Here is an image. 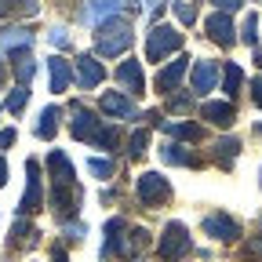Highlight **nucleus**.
Instances as JSON below:
<instances>
[{
	"label": "nucleus",
	"mask_w": 262,
	"mask_h": 262,
	"mask_svg": "<svg viewBox=\"0 0 262 262\" xmlns=\"http://www.w3.org/2000/svg\"><path fill=\"white\" fill-rule=\"evenodd\" d=\"M48 171H51L55 186H77V171H73V160L66 157L62 149H51V153H48Z\"/></svg>",
	"instance_id": "obj_15"
},
{
	"label": "nucleus",
	"mask_w": 262,
	"mask_h": 262,
	"mask_svg": "<svg viewBox=\"0 0 262 262\" xmlns=\"http://www.w3.org/2000/svg\"><path fill=\"white\" fill-rule=\"evenodd\" d=\"M211 4H215L219 11H233V8H241V0H211Z\"/></svg>",
	"instance_id": "obj_41"
},
{
	"label": "nucleus",
	"mask_w": 262,
	"mask_h": 262,
	"mask_svg": "<svg viewBox=\"0 0 262 262\" xmlns=\"http://www.w3.org/2000/svg\"><path fill=\"white\" fill-rule=\"evenodd\" d=\"M146 244H149V233H146V229H127L120 258H124V262H139V255H142V248H146Z\"/></svg>",
	"instance_id": "obj_21"
},
{
	"label": "nucleus",
	"mask_w": 262,
	"mask_h": 262,
	"mask_svg": "<svg viewBox=\"0 0 262 262\" xmlns=\"http://www.w3.org/2000/svg\"><path fill=\"white\" fill-rule=\"evenodd\" d=\"M124 4V0H88V22H106L110 15H117V8Z\"/></svg>",
	"instance_id": "obj_24"
},
{
	"label": "nucleus",
	"mask_w": 262,
	"mask_h": 262,
	"mask_svg": "<svg viewBox=\"0 0 262 262\" xmlns=\"http://www.w3.org/2000/svg\"><path fill=\"white\" fill-rule=\"evenodd\" d=\"M142 4H146V8H149V11H157V8H160V4H164V0H142Z\"/></svg>",
	"instance_id": "obj_45"
},
{
	"label": "nucleus",
	"mask_w": 262,
	"mask_h": 262,
	"mask_svg": "<svg viewBox=\"0 0 262 262\" xmlns=\"http://www.w3.org/2000/svg\"><path fill=\"white\" fill-rule=\"evenodd\" d=\"M117 84H120L127 95H142V91H146L142 62H139V58H124V62L117 66Z\"/></svg>",
	"instance_id": "obj_10"
},
{
	"label": "nucleus",
	"mask_w": 262,
	"mask_h": 262,
	"mask_svg": "<svg viewBox=\"0 0 262 262\" xmlns=\"http://www.w3.org/2000/svg\"><path fill=\"white\" fill-rule=\"evenodd\" d=\"M51 262H70V258H66V251H62V244L51 248Z\"/></svg>",
	"instance_id": "obj_42"
},
{
	"label": "nucleus",
	"mask_w": 262,
	"mask_h": 262,
	"mask_svg": "<svg viewBox=\"0 0 262 262\" xmlns=\"http://www.w3.org/2000/svg\"><path fill=\"white\" fill-rule=\"evenodd\" d=\"M179 48H182V33L175 26H153L149 29V37H146V58L149 62H164Z\"/></svg>",
	"instance_id": "obj_3"
},
{
	"label": "nucleus",
	"mask_w": 262,
	"mask_h": 262,
	"mask_svg": "<svg viewBox=\"0 0 262 262\" xmlns=\"http://www.w3.org/2000/svg\"><path fill=\"white\" fill-rule=\"evenodd\" d=\"M117 139H120V131H117V127H102V131H98V135L91 139V146H98V149H113Z\"/></svg>",
	"instance_id": "obj_33"
},
{
	"label": "nucleus",
	"mask_w": 262,
	"mask_h": 262,
	"mask_svg": "<svg viewBox=\"0 0 262 262\" xmlns=\"http://www.w3.org/2000/svg\"><path fill=\"white\" fill-rule=\"evenodd\" d=\"M160 157L168 160V164H179V168H201V157L189 153L182 142H164L160 146Z\"/></svg>",
	"instance_id": "obj_18"
},
{
	"label": "nucleus",
	"mask_w": 262,
	"mask_h": 262,
	"mask_svg": "<svg viewBox=\"0 0 262 262\" xmlns=\"http://www.w3.org/2000/svg\"><path fill=\"white\" fill-rule=\"evenodd\" d=\"M175 18L182 26H193L196 22V8H193V0H175Z\"/></svg>",
	"instance_id": "obj_32"
},
{
	"label": "nucleus",
	"mask_w": 262,
	"mask_h": 262,
	"mask_svg": "<svg viewBox=\"0 0 262 262\" xmlns=\"http://www.w3.org/2000/svg\"><path fill=\"white\" fill-rule=\"evenodd\" d=\"M80 186H55L51 189V208L58 211V219H73L80 208Z\"/></svg>",
	"instance_id": "obj_11"
},
{
	"label": "nucleus",
	"mask_w": 262,
	"mask_h": 262,
	"mask_svg": "<svg viewBox=\"0 0 262 262\" xmlns=\"http://www.w3.org/2000/svg\"><path fill=\"white\" fill-rule=\"evenodd\" d=\"M98 106H102L106 117H135V102H131L127 95H120V91H106Z\"/></svg>",
	"instance_id": "obj_19"
},
{
	"label": "nucleus",
	"mask_w": 262,
	"mask_h": 262,
	"mask_svg": "<svg viewBox=\"0 0 262 262\" xmlns=\"http://www.w3.org/2000/svg\"><path fill=\"white\" fill-rule=\"evenodd\" d=\"M4 186H8V160L0 157V189H4Z\"/></svg>",
	"instance_id": "obj_43"
},
{
	"label": "nucleus",
	"mask_w": 262,
	"mask_h": 262,
	"mask_svg": "<svg viewBox=\"0 0 262 262\" xmlns=\"http://www.w3.org/2000/svg\"><path fill=\"white\" fill-rule=\"evenodd\" d=\"M37 237H40L37 229H33L29 222H22V219H18V222H15V229H11V248H22V244H37Z\"/></svg>",
	"instance_id": "obj_28"
},
{
	"label": "nucleus",
	"mask_w": 262,
	"mask_h": 262,
	"mask_svg": "<svg viewBox=\"0 0 262 262\" xmlns=\"http://www.w3.org/2000/svg\"><path fill=\"white\" fill-rule=\"evenodd\" d=\"M258 4H262V0H258Z\"/></svg>",
	"instance_id": "obj_47"
},
{
	"label": "nucleus",
	"mask_w": 262,
	"mask_h": 262,
	"mask_svg": "<svg viewBox=\"0 0 262 262\" xmlns=\"http://www.w3.org/2000/svg\"><path fill=\"white\" fill-rule=\"evenodd\" d=\"M33 131H37V139L51 142V139H55V131H58V110L48 106V110L40 113V120H37V127H33Z\"/></svg>",
	"instance_id": "obj_26"
},
{
	"label": "nucleus",
	"mask_w": 262,
	"mask_h": 262,
	"mask_svg": "<svg viewBox=\"0 0 262 262\" xmlns=\"http://www.w3.org/2000/svg\"><path fill=\"white\" fill-rule=\"evenodd\" d=\"M160 127H164V131H168V135H171V139H182V142H196V139H201V135H204V131H201V127H196V124H189V120H164Z\"/></svg>",
	"instance_id": "obj_23"
},
{
	"label": "nucleus",
	"mask_w": 262,
	"mask_h": 262,
	"mask_svg": "<svg viewBox=\"0 0 262 262\" xmlns=\"http://www.w3.org/2000/svg\"><path fill=\"white\" fill-rule=\"evenodd\" d=\"M241 84H244V70H241L237 62H226V66H222V91L233 98V95L241 91Z\"/></svg>",
	"instance_id": "obj_25"
},
{
	"label": "nucleus",
	"mask_w": 262,
	"mask_h": 262,
	"mask_svg": "<svg viewBox=\"0 0 262 262\" xmlns=\"http://www.w3.org/2000/svg\"><path fill=\"white\" fill-rule=\"evenodd\" d=\"M70 131H73V139L91 142L98 131H102V120H98L91 110H84V106H73V124H70Z\"/></svg>",
	"instance_id": "obj_12"
},
{
	"label": "nucleus",
	"mask_w": 262,
	"mask_h": 262,
	"mask_svg": "<svg viewBox=\"0 0 262 262\" xmlns=\"http://www.w3.org/2000/svg\"><path fill=\"white\" fill-rule=\"evenodd\" d=\"M204 233L208 237H215V241H226V244H233L237 237H241V222L233 219V215H226V211H211V215H204Z\"/></svg>",
	"instance_id": "obj_7"
},
{
	"label": "nucleus",
	"mask_w": 262,
	"mask_h": 262,
	"mask_svg": "<svg viewBox=\"0 0 262 262\" xmlns=\"http://www.w3.org/2000/svg\"><path fill=\"white\" fill-rule=\"evenodd\" d=\"M66 237H70V241H84V222H70V226H66Z\"/></svg>",
	"instance_id": "obj_37"
},
{
	"label": "nucleus",
	"mask_w": 262,
	"mask_h": 262,
	"mask_svg": "<svg viewBox=\"0 0 262 262\" xmlns=\"http://www.w3.org/2000/svg\"><path fill=\"white\" fill-rule=\"evenodd\" d=\"M189 102H193L189 95H175V98H171V110H189Z\"/></svg>",
	"instance_id": "obj_40"
},
{
	"label": "nucleus",
	"mask_w": 262,
	"mask_h": 262,
	"mask_svg": "<svg viewBox=\"0 0 262 262\" xmlns=\"http://www.w3.org/2000/svg\"><path fill=\"white\" fill-rule=\"evenodd\" d=\"M201 117L208 124H215V127H233L237 110H233V102H226V98H211V102L201 106Z\"/></svg>",
	"instance_id": "obj_13"
},
{
	"label": "nucleus",
	"mask_w": 262,
	"mask_h": 262,
	"mask_svg": "<svg viewBox=\"0 0 262 262\" xmlns=\"http://www.w3.org/2000/svg\"><path fill=\"white\" fill-rule=\"evenodd\" d=\"M48 40H51V44H55V48H70V33H66V29H62V26H55V29H51V33H48Z\"/></svg>",
	"instance_id": "obj_36"
},
{
	"label": "nucleus",
	"mask_w": 262,
	"mask_h": 262,
	"mask_svg": "<svg viewBox=\"0 0 262 262\" xmlns=\"http://www.w3.org/2000/svg\"><path fill=\"white\" fill-rule=\"evenodd\" d=\"M15 142V127H4V131H0V149H8Z\"/></svg>",
	"instance_id": "obj_39"
},
{
	"label": "nucleus",
	"mask_w": 262,
	"mask_h": 262,
	"mask_svg": "<svg viewBox=\"0 0 262 262\" xmlns=\"http://www.w3.org/2000/svg\"><path fill=\"white\" fill-rule=\"evenodd\" d=\"M241 157V139H233V135H226V139H219L215 146H211V160L219 164L222 171H229L233 168V160Z\"/></svg>",
	"instance_id": "obj_17"
},
{
	"label": "nucleus",
	"mask_w": 262,
	"mask_h": 262,
	"mask_svg": "<svg viewBox=\"0 0 262 262\" xmlns=\"http://www.w3.org/2000/svg\"><path fill=\"white\" fill-rule=\"evenodd\" d=\"M37 15V0H0V15Z\"/></svg>",
	"instance_id": "obj_29"
},
{
	"label": "nucleus",
	"mask_w": 262,
	"mask_h": 262,
	"mask_svg": "<svg viewBox=\"0 0 262 262\" xmlns=\"http://www.w3.org/2000/svg\"><path fill=\"white\" fill-rule=\"evenodd\" d=\"M219 80H222V66H219V62H211V58L193 62V70H189V88H193V95H208V91H215Z\"/></svg>",
	"instance_id": "obj_6"
},
{
	"label": "nucleus",
	"mask_w": 262,
	"mask_h": 262,
	"mask_svg": "<svg viewBox=\"0 0 262 262\" xmlns=\"http://www.w3.org/2000/svg\"><path fill=\"white\" fill-rule=\"evenodd\" d=\"M241 40H244V44H251V48L258 44V15H248V18H244V33H241Z\"/></svg>",
	"instance_id": "obj_35"
},
{
	"label": "nucleus",
	"mask_w": 262,
	"mask_h": 262,
	"mask_svg": "<svg viewBox=\"0 0 262 262\" xmlns=\"http://www.w3.org/2000/svg\"><path fill=\"white\" fill-rule=\"evenodd\" d=\"M33 33L29 29H4L0 33V51H29Z\"/></svg>",
	"instance_id": "obj_22"
},
{
	"label": "nucleus",
	"mask_w": 262,
	"mask_h": 262,
	"mask_svg": "<svg viewBox=\"0 0 262 262\" xmlns=\"http://www.w3.org/2000/svg\"><path fill=\"white\" fill-rule=\"evenodd\" d=\"M48 84H51L55 95H62L66 88L73 84V66L66 62L62 55H51V58H48Z\"/></svg>",
	"instance_id": "obj_16"
},
{
	"label": "nucleus",
	"mask_w": 262,
	"mask_h": 262,
	"mask_svg": "<svg viewBox=\"0 0 262 262\" xmlns=\"http://www.w3.org/2000/svg\"><path fill=\"white\" fill-rule=\"evenodd\" d=\"M88 171H91L95 179H110V175H113V160H106V157H91V160H88Z\"/></svg>",
	"instance_id": "obj_31"
},
{
	"label": "nucleus",
	"mask_w": 262,
	"mask_h": 262,
	"mask_svg": "<svg viewBox=\"0 0 262 262\" xmlns=\"http://www.w3.org/2000/svg\"><path fill=\"white\" fill-rule=\"evenodd\" d=\"M4 80H8V66H4V58H0V88H4Z\"/></svg>",
	"instance_id": "obj_44"
},
{
	"label": "nucleus",
	"mask_w": 262,
	"mask_h": 262,
	"mask_svg": "<svg viewBox=\"0 0 262 262\" xmlns=\"http://www.w3.org/2000/svg\"><path fill=\"white\" fill-rule=\"evenodd\" d=\"M204 29H208V37H211L219 48H233V44H237V26H233V18H229V11L208 15Z\"/></svg>",
	"instance_id": "obj_8"
},
{
	"label": "nucleus",
	"mask_w": 262,
	"mask_h": 262,
	"mask_svg": "<svg viewBox=\"0 0 262 262\" xmlns=\"http://www.w3.org/2000/svg\"><path fill=\"white\" fill-rule=\"evenodd\" d=\"M131 40H135V29H131V18L124 15H110L106 22H98V33H95V51L98 55H124L131 48Z\"/></svg>",
	"instance_id": "obj_1"
},
{
	"label": "nucleus",
	"mask_w": 262,
	"mask_h": 262,
	"mask_svg": "<svg viewBox=\"0 0 262 262\" xmlns=\"http://www.w3.org/2000/svg\"><path fill=\"white\" fill-rule=\"evenodd\" d=\"M255 135H258V139H262V120H258V124H255Z\"/></svg>",
	"instance_id": "obj_46"
},
{
	"label": "nucleus",
	"mask_w": 262,
	"mask_h": 262,
	"mask_svg": "<svg viewBox=\"0 0 262 262\" xmlns=\"http://www.w3.org/2000/svg\"><path fill=\"white\" fill-rule=\"evenodd\" d=\"M149 146V131H135V135L127 139V157H142Z\"/></svg>",
	"instance_id": "obj_34"
},
{
	"label": "nucleus",
	"mask_w": 262,
	"mask_h": 262,
	"mask_svg": "<svg viewBox=\"0 0 262 262\" xmlns=\"http://www.w3.org/2000/svg\"><path fill=\"white\" fill-rule=\"evenodd\" d=\"M120 233H127V222H124V219H110V222H106L102 258H113V255H120V251H124V237H120Z\"/></svg>",
	"instance_id": "obj_20"
},
{
	"label": "nucleus",
	"mask_w": 262,
	"mask_h": 262,
	"mask_svg": "<svg viewBox=\"0 0 262 262\" xmlns=\"http://www.w3.org/2000/svg\"><path fill=\"white\" fill-rule=\"evenodd\" d=\"M26 102H29V88H26V84H18V88L8 95V113H22V110H26Z\"/></svg>",
	"instance_id": "obj_30"
},
{
	"label": "nucleus",
	"mask_w": 262,
	"mask_h": 262,
	"mask_svg": "<svg viewBox=\"0 0 262 262\" xmlns=\"http://www.w3.org/2000/svg\"><path fill=\"white\" fill-rule=\"evenodd\" d=\"M135 193H139V201L146 208H160V204L171 201V182L164 179L160 171H142L139 182H135Z\"/></svg>",
	"instance_id": "obj_4"
},
{
	"label": "nucleus",
	"mask_w": 262,
	"mask_h": 262,
	"mask_svg": "<svg viewBox=\"0 0 262 262\" xmlns=\"http://www.w3.org/2000/svg\"><path fill=\"white\" fill-rule=\"evenodd\" d=\"M251 102L262 110V77H255V80H251Z\"/></svg>",
	"instance_id": "obj_38"
},
{
	"label": "nucleus",
	"mask_w": 262,
	"mask_h": 262,
	"mask_svg": "<svg viewBox=\"0 0 262 262\" xmlns=\"http://www.w3.org/2000/svg\"><path fill=\"white\" fill-rule=\"evenodd\" d=\"M157 251H160V258H164V262H179V258H186V255L193 251L189 229H186L182 222H168V226H164V233H160Z\"/></svg>",
	"instance_id": "obj_2"
},
{
	"label": "nucleus",
	"mask_w": 262,
	"mask_h": 262,
	"mask_svg": "<svg viewBox=\"0 0 262 262\" xmlns=\"http://www.w3.org/2000/svg\"><path fill=\"white\" fill-rule=\"evenodd\" d=\"M15 77H18V84H26V88H29L33 77H37V62H33L29 51H18V58H15Z\"/></svg>",
	"instance_id": "obj_27"
},
{
	"label": "nucleus",
	"mask_w": 262,
	"mask_h": 262,
	"mask_svg": "<svg viewBox=\"0 0 262 262\" xmlns=\"http://www.w3.org/2000/svg\"><path fill=\"white\" fill-rule=\"evenodd\" d=\"M73 80H77L84 91H91V88H98V84L106 80V66L98 62L95 55H80L77 66H73Z\"/></svg>",
	"instance_id": "obj_9"
},
{
	"label": "nucleus",
	"mask_w": 262,
	"mask_h": 262,
	"mask_svg": "<svg viewBox=\"0 0 262 262\" xmlns=\"http://www.w3.org/2000/svg\"><path fill=\"white\" fill-rule=\"evenodd\" d=\"M189 73V58L186 55H179L175 62H168V66H164V70L157 73V91H164V95H168V91H175L179 84H182V77Z\"/></svg>",
	"instance_id": "obj_14"
},
{
	"label": "nucleus",
	"mask_w": 262,
	"mask_h": 262,
	"mask_svg": "<svg viewBox=\"0 0 262 262\" xmlns=\"http://www.w3.org/2000/svg\"><path fill=\"white\" fill-rule=\"evenodd\" d=\"M26 193H22V201H18V215H33V211H40L44 204V186H40V164L37 160H26Z\"/></svg>",
	"instance_id": "obj_5"
}]
</instances>
